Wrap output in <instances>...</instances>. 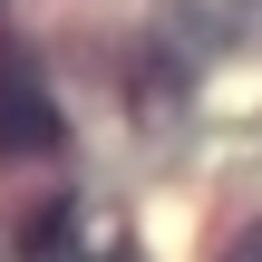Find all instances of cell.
I'll return each instance as SVG.
<instances>
[{
  "label": "cell",
  "mask_w": 262,
  "mask_h": 262,
  "mask_svg": "<svg viewBox=\"0 0 262 262\" xmlns=\"http://www.w3.org/2000/svg\"><path fill=\"white\" fill-rule=\"evenodd\" d=\"M58 146H68V117H58V97H49L39 58L10 39V49H0V165H39V156H58Z\"/></svg>",
  "instance_id": "cell-1"
},
{
  "label": "cell",
  "mask_w": 262,
  "mask_h": 262,
  "mask_svg": "<svg viewBox=\"0 0 262 262\" xmlns=\"http://www.w3.org/2000/svg\"><path fill=\"white\" fill-rule=\"evenodd\" d=\"M224 262H262V224H243V233H233V253Z\"/></svg>",
  "instance_id": "cell-2"
}]
</instances>
